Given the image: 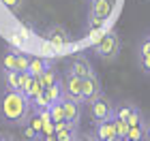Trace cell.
<instances>
[{"label": "cell", "instance_id": "11", "mask_svg": "<svg viewBox=\"0 0 150 141\" xmlns=\"http://www.w3.org/2000/svg\"><path fill=\"white\" fill-rule=\"evenodd\" d=\"M47 69H52V62L47 58H30V66H28V73L32 77H41Z\"/></svg>", "mask_w": 150, "mask_h": 141}, {"label": "cell", "instance_id": "27", "mask_svg": "<svg viewBox=\"0 0 150 141\" xmlns=\"http://www.w3.org/2000/svg\"><path fill=\"white\" fill-rule=\"evenodd\" d=\"M77 141H97V137L92 133H81V135H77Z\"/></svg>", "mask_w": 150, "mask_h": 141}, {"label": "cell", "instance_id": "13", "mask_svg": "<svg viewBox=\"0 0 150 141\" xmlns=\"http://www.w3.org/2000/svg\"><path fill=\"white\" fill-rule=\"evenodd\" d=\"M139 64H142V69L150 75V47H148L146 41H142V45H139Z\"/></svg>", "mask_w": 150, "mask_h": 141}, {"label": "cell", "instance_id": "26", "mask_svg": "<svg viewBox=\"0 0 150 141\" xmlns=\"http://www.w3.org/2000/svg\"><path fill=\"white\" fill-rule=\"evenodd\" d=\"M22 2H24V0H2V4H4L9 11H17L19 6H22Z\"/></svg>", "mask_w": 150, "mask_h": 141}, {"label": "cell", "instance_id": "7", "mask_svg": "<svg viewBox=\"0 0 150 141\" xmlns=\"http://www.w3.org/2000/svg\"><path fill=\"white\" fill-rule=\"evenodd\" d=\"M81 105H84V103H79V100H73V98L62 96L64 122H69V124H73V126H77V124H79V120H81Z\"/></svg>", "mask_w": 150, "mask_h": 141}, {"label": "cell", "instance_id": "10", "mask_svg": "<svg viewBox=\"0 0 150 141\" xmlns=\"http://www.w3.org/2000/svg\"><path fill=\"white\" fill-rule=\"evenodd\" d=\"M45 36H47V41H50L52 45H56V47L69 43V34H67V30L60 28V26H52V28L45 32Z\"/></svg>", "mask_w": 150, "mask_h": 141}, {"label": "cell", "instance_id": "2", "mask_svg": "<svg viewBox=\"0 0 150 141\" xmlns=\"http://www.w3.org/2000/svg\"><path fill=\"white\" fill-rule=\"evenodd\" d=\"M120 47H122V43H120L118 32L110 30V32H105V34H101V39L94 43L92 51L97 53L101 60H116L118 53H120Z\"/></svg>", "mask_w": 150, "mask_h": 141}, {"label": "cell", "instance_id": "3", "mask_svg": "<svg viewBox=\"0 0 150 141\" xmlns=\"http://www.w3.org/2000/svg\"><path fill=\"white\" fill-rule=\"evenodd\" d=\"M114 109L116 107L112 105V100L107 96H97L90 103V113H92V120L94 122H103V120H112L114 118Z\"/></svg>", "mask_w": 150, "mask_h": 141}, {"label": "cell", "instance_id": "25", "mask_svg": "<svg viewBox=\"0 0 150 141\" xmlns=\"http://www.w3.org/2000/svg\"><path fill=\"white\" fill-rule=\"evenodd\" d=\"M22 130H24V137L28 139V141H39V139H41V135H39L35 128H32L30 124H24V128H22Z\"/></svg>", "mask_w": 150, "mask_h": 141}, {"label": "cell", "instance_id": "14", "mask_svg": "<svg viewBox=\"0 0 150 141\" xmlns=\"http://www.w3.org/2000/svg\"><path fill=\"white\" fill-rule=\"evenodd\" d=\"M129 141H146V122L139 126H129Z\"/></svg>", "mask_w": 150, "mask_h": 141}, {"label": "cell", "instance_id": "23", "mask_svg": "<svg viewBox=\"0 0 150 141\" xmlns=\"http://www.w3.org/2000/svg\"><path fill=\"white\" fill-rule=\"evenodd\" d=\"M30 83H32V75H30V73H28V71L19 73V92L26 94V92H28V88H30Z\"/></svg>", "mask_w": 150, "mask_h": 141}, {"label": "cell", "instance_id": "20", "mask_svg": "<svg viewBox=\"0 0 150 141\" xmlns=\"http://www.w3.org/2000/svg\"><path fill=\"white\" fill-rule=\"evenodd\" d=\"M43 92V86H41V81H39V77H32V83H30V88H28V92L24 94L28 100H35L39 94Z\"/></svg>", "mask_w": 150, "mask_h": 141}, {"label": "cell", "instance_id": "8", "mask_svg": "<svg viewBox=\"0 0 150 141\" xmlns=\"http://www.w3.org/2000/svg\"><path fill=\"white\" fill-rule=\"evenodd\" d=\"M114 0H92L90 2V19H105L112 15Z\"/></svg>", "mask_w": 150, "mask_h": 141}, {"label": "cell", "instance_id": "6", "mask_svg": "<svg viewBox=\"0 0 150 141\" xmlns=\"http://www.w3.org/2000/svg\"><path fill=\"white\" fill-rule=\"evenodd\" d=\"M67 73H73V75H77L79 79H86V77H90L94 71H92L90 62H88V58L81 56V53H77V56H73L69 60V71Z\"/></svg>", "mask_w": 150, "mask_h": 141}, {"label": "cell", "instance_id": "30", "mask_svg": "<svg viewBox=\"0 0 150 141\" xmlns=\"http://www.w3.org/2000/svg\"><path fill=\"white\" fill-rule=\"evenodd\" d=\"M0 141H11L9 137H2V135H0Z\"/></svg>", "mask_w": 150, "mask_h": 141}, {"label": "cell", "instance_id": "16", "mask_svg": "<svg viewBox=\"0 0 150 141\" xmlns=\"http://www.w3.org/2000/svg\"><path fill=\"white\" fill-rule=\"evenodd\" d=\"M4 83H6V90L19 92V73L17 71H4Z\"/></svg>", "mask_w": 150, "mask_h": 141}, {"label": "cell", "instance_id": "12", "mask_svg": "<svg viewBox=\"0 0 150 141\" xmlns=\"http://www.w3.org/2000/svg\"><path fill=\"white\" fill-rule=\"evenodd\" d=\"M39 81H41V86H43V90H47V88H52L54 83H58L60 81V77H58V73H56V69H47L43 75L39 77Z\"/></svg>", "mask_w": 150, "mask_h": 141}, {"label": "cell", "instance_id": "28", "mask_svg": "<svg viewBox=\"0 0 150 141\" xmlns=\"http://www.w3.org/2000/svg\"><path fill=\"white\" fill-rule=\"evenodd\" d=\"M146 141H150V120H146Z\"/></svg>", "mask_w": 150, "mask_h": 141}, {"label": "cell", "instance_id": "32", "mask_svg": "<svg viewBox=\"0 0 150 141\" xmlns=\"http://www.w3.org/2000/svg\"><path fill=\"white\" fill-rule=\"evenodd\" d=\"M116 141H129V139H127V137H125V139H116Z\"/></svg>", "mask_w": 150, "mask_h": 141}, {"label": "cell", "instance_id": "9", "mask_svg": "<svg viewBox=\"0 0 150 141\" xmlns=\"http://www.w3.org/2000/svg\"><path fill=\"white\" fill-rule=\"evenodd\" d=\"M92 135L97 137V141L118 139V135H116V128H114V118H112V120H103V122H97Z\"/></svg>", "mask_w": 150, "mask_h": 141}, {"label": "cell", "instance_id": "4", "mask_svg": "<svg viewBox=\"0 0 150 141\" xmlns=\"http://www.w3.org/2000/svg\"><path fill=\"white\" fill-rule=\"evenodd\" d=\"M101 94H103V90H101V81H99V77L94 75V73L90 77L81 79V100H84V103L90 105L97 96H101Z\"/></svg>", "mask_w": 150, "mask_h": 141}, {"label": "cell", "instance_id": "15", "mask_svg": "<svg viewBox=\"0 0 150 141\" xmlns=\"http://www.w3.org/2000/svg\"><path fill=\"white\" fill-rule=\"evenodd\" d=\"M45 94H47V98H50V103H58V100H62V96H64V92H62V81H58V83H54L52 88H47Z\"/></svg>", "mask_w": 150, "mask_h": 141}, {"label": "cell", "instance_id": "18", "mask_svg": "<svg viewBox=\"0 0 150 141\" xmlns=\"http://www.w3.org/2000/svg\"><path fill=\"white\" fill-rule=\"evenodd\" d=\"M133 109H135V105H116L114 118H120V120H125V122L129 124V118H131Z\"/></svg>", "mask_w": 150, "mask_h": 141}, {"label": "cell", "instance_id": "31", "mask_svg": "<svg viewBox=\"0 0 150 141\" xmlns=\"http://www.w3.org/2000/svg\"><path fill=\"white\" fill-rule=\"evenodd\" d=\"M144 41H146V43H148V47H150V34H148V36L144 39Z\"/></svg>", "mask_w": 150, "mask_h": 141}, {"label": "cell", "instance_id": "17", "mask_svg": "<svg viewBox=\"0 0 150 141\" xmlns=\"http://www.w3.org/2000/svg\"><path fill=\"white\" fill-rule=\"evenodd\" d=\"M50 116H52V120H54V124H56V122H64V107H62V100L50 105Z\"/></svg>", "mask_w": 150, "mask_h": 141}, {"label": "cell", "instance_id": "21", "mask_svg": "<svg viewBox=\"0 0 150 141\" xmlns=\"http://www.w3.org/2000/svg\"><path fill=\"white\" fill-rule=\"evenodd\" d=\"M77 126H71L62 133H56V141H77Z\"/></svg>", "mask_w": 150, "mask_h": 141}, {"label": "cell", "instance_id": "1", "mask_svg": "<svg viewBox=\"0 0 150 141\" xmlns=\"http://www.w3.org/2000/svg\"><path fill=\"white\" fill-rule=\"evenodd\" d=\"M32 113V105L30 100L17 90H6L0 98V116H2L9 124L15 126H24L28 122Z\"/></svg>", "mask_w": 150, "mask_h": 141}, {"label": "cell", "instance_id": "29", "mask_svg": "<svg viewBox=\"0 0 150 141\" xmlns=\"http://www.w3.org/2000/svg\"><path fill=\"white\" fill-rule=\"evenodd\" d=\"M43 141H56V133H54V135H45V137H41Z\"/></svg>", "mask_w": 150, "mask_h": 141}, {"label": "cell", "instance_id": "19", "mask_svg": "<svg viewBox=\"0 0 150 141\" xmlns=\"http://www.w3.org/2000/svg\"><path fill=\"white\" fill-rule=\"evenodd\" d=\"M2 69L4 71H17V51H6L2 58Z\"/></svg>", "mask_w": 150, "mask_h": 141}, {"label": "cell", "instance_id": "22", "mask_svg": "<svg viewBox=\"0 0 150 141\" xmlns=\"http://www.w3.org/2000/svg\"><path fill=\"white\" fill-rule=\"evenodd\" d=\"M114 128H116L118 139H125L129 135V124L125 122V120H120V118H114Z\"/></svg>", "mask_w": 150, "mask_h": 141}, {"label": "cell", "instance_id": "24", "mask_svg": "<svg viewBox=\"0 0 150 141\" xmlns=\"http://www.w3.org/2000/svg\"><path fill=\"white\" fill-rule=\"evenodd\" d=\"M28 66H30V56H26V53H19V51H17V73L28 71Z\"/></svg>", "mask_w": 150, "mask_h": 141}, {"label": "cell", "instance_id": "5", "mask_svg": "<svg viewBox=\"0 0 150 141\" xmlns=\"http://www.w3.org/2000/svg\"><path fill=\"white\" fill-rule=\"evenodd\" d=\"M62 92L67 98H73V100H79V103H84L81 100V79L77 75H73V73H67L64 79H62Z\"/></svg>", "mask_w": 150, "mask_h": 141}]
</instances>
